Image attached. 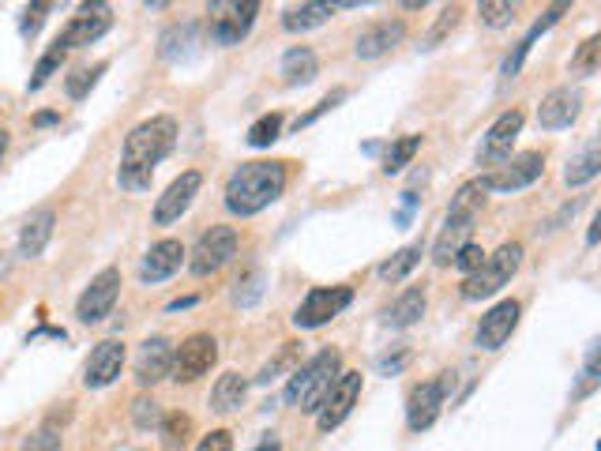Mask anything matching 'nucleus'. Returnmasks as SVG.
Segmentation results:
<instances>
[{"label": "nucleus", "mask_w": 601, "mask_h": 451, "mask_svg": "<svg viewBox=\"0 0 601 451\" xmlns=\"http://www.w3.org/2000/svg\"><path fill=\"white\" fill-rule=\"evenodd\" d=\"M173 143H177V121H173L170 113H158L151 121H143L128 132V140H124V155H121V173H117V181L124 188H139L151 185V173L162 158L173 151Z\"/></svg>", "instance_id": "1"}, {"label": "nucleus", "mask_w": 601, "mask_h": 451, "mask_svg": "<svg viewBox=\"0 0 601 451\" xmlns=\"http://www.w3.org/2000/svg\"><path fill=\"white\" fill-rule=\"evenodd\" d=\"M286 192V166L282 162H241L226 181V207L233 215L252 218L271 207Z\"/></svg>", "instance_id": "2"}, {"label": "nucleus", "mask_w": 601, "mask_h": 451, "mask_svg": "<svg viewBox=\"0 0 601 451\" xmlns=\"http://www.w3.org/2000/svg\"><path fill=\"white\" fill-rule=\"evenodd\" d=\"M342 373V354L339 350H320L316 358H309L286 384V403L301 414H316L320 403L327 399V391L335 388V380Z\"/></svg>", "instance_id": "3"}, {"label": "nucleus", "mask_w": 601, "mask_h": 451, "mask_svg": "<svg viewBox=\"0 0 601 451\" xmlns=\"http://www.w3.org/2000/svg\"><path fill=\"white\" fill-rule=\"evenodd\" d=\"M481 203H485V188L478 181H470L455 192V200L447 207V218H444V230L436 237V245H432V264L436 267H447L455 260V252L463 249L470 234H474V218H478Z\"/></svg>", "instance_id": "4"}, {"label": "nucleus", "mask_w": 601, "mask_h": 451, "mask_svg": "<svg viewBox=\"0 0 601 451\" xmlns=\"http://www.w3.org/2000/svg\"><path fill=\"white\" fill-rule=\"evenodd\" d=\"M519 264H523V245H519V241H504L493 256H485V264H481L474 275H466L463 297L466 301H481V297L500 294L511 282V275L519 271Z\"/></svg>", "instance_id": "5"}, {"label": "nucleus", "mask_w": 601, "mask_h": 451, "mask_svg": "<svg viewBox=\"0 0 601 451\" xmlns=\"http://www.w3.org/2000/svg\"><path fill=\"white\" fill-rule=\"evenodd\" d=\"M545 173V155L541 151H523V155L508 158L493 166L489 173H481L478 185L485 192H519V188H530Z\"/></svg>", "instance_id": "6"}, {"label": "nucleus", "mask_w": 601, "mask_h": 451, "mask_svg": "<svg viewBox=\"0 0 601 451\" xmlns=\"http://www.w3.org/2000/svg\"><path fill=\"white\" fill-rule=\"evenodd\" d=\"M233 256H237V230L233 226H211L196 241V249L188 256V267H192V275L207 279V275H215L230 264Z\"/></svg>", "instance_id": "7"}, {"label": "nucleus", "mask_w": 601, "mask_h": 451, "mask_svg": "<svg viewBox=\"0 0 601 451\" xmlns=\"http://www.w3.org/2000/svg\"><path fill=\"white\" fill-rule=\"evenodd\" d=\"M218 361V339L215 335H207V331H196V335H188L185 343L173 350V380L177 384H192V380H200V376L211 373V365Z\"/></svg>", "instance_id": "8"}, {"label": "nucleus", "mask_w": 601, "mask_h": 451, "mask_svg": "<svg viewBox=\"0 0 601 451\" xmlns=\"http://www.w3.org/2000/svg\"><path fill=\"white\" fill-rule=\"evenodd\" d=\"M354 301V290L350 286H316L305 294V301L293 312V324L297 327H324L339 316L346 305Z\"/></svg>", "instance_id": "9"}, {"label": "nucleus", "mask_w": 601, "mask_h": 451, "mask_svg": "<svg viewBox=\"0 0 601 451\" xmlns=\"http://www.w3.org/2000/svg\"><path fill=\"white\" fill-rule=\"evenodd\" d=\"M211 12H215V19H211V42H215V46H237V42L252 31L260 4H256V0H245V4L218 0V4H211Z\"/></svg>", "instance_id": "10"}, {"label": "nucleus", "mask_w": 601, "mask_h": 451, "mask_svg": "<svg viewBox=\"0 0 601 451\" xmlns=\"http://www.w3.org/2000/svg\"><path fill=\"white\" fill-rule=\"evenodd\" d=\"M117 297H121V271L117 267H102L91 279V286L79 294L76 316L83 324H98V320H106L109 312H113Z\"/></svg>", "instance_id": "11"}, {"label": "nucleus", "mask_w": 601, "mask_h": 451, "mask_svg": "<svg viewBox=\"0 0 601 451\" xmlns=\"http://www.w3.org/2000/svg\"><path fill=\"white\" fill-rule=\"evenodd\" d=\"M357 399H361V373H339L335 388L327 391V399L320 403V410H316V425H320L324 433L339 429L342 421L350 418Z\"/></svg>", "instance_id": "12"}, {"label": "nucleus", "mask_w": 601, "mask_h": 451, "mask_svg": "<svg viewBox=\"0 0 601 451\" xmlns=\"http://www.w3.org/2000/svg\"><path fill=\"white\" fill-rule=\"evenodd\" d=\"M523 109H504L500 117L493 121V128L485 132V140L478 147V162L481 166H500V162H508L511 158V143L515 136L523 132Z\"/></svg>", "instance_id": "13"}, {"label": "nucleus", "mask_w": 601, "mask_h": 451, "mask_svg": "<svg viewBox=\"0 0 601 451\" xmlns=\"http://www.w3.org/2000/svg\"><path fill=\"white\" fill-rule=\"evenodd\" d=\"M109 23H113V19H109L106 4H83L79 16L68 19V27L57 34L53 46H61L64 53H68V49H79V46H91V42H98V38L109 31Z\"/></svg>", "instance_id": "14"}, {"label": "nucleus", "mask_w": 601, "mask_h": 451, "mask_svg": "<svg viewBox=\"0 0 601 451\" xmlns=\"http://www.w3.org/2000/svg\"><path fill=\"white\" fill-rule=\"evenodd\" d=\"M519 316H523V305L508 297V301H496L493 309L481 316L478 324V346L481 350H500V346L511 339V331L519 327Z\"/></svg>", "instance_id": "15"}, {"label": "nucleus", "mask_w": 601, "mask_h": 451, "mask_svg": "<svg viewBox=\"0 0 601 451\" xmlns=\"http://www.w3.org/2000/svg\"><path fill=\"white\" fill-rule=\"evenodd\" d=\"M200 185H203V177L196 170H188L181 173L177 181H173L162 196H158L155 203V226H170V222H177V218L185 215L188 207H192V200L200 196Z\"/></svg>", "instance_id": "16"}, {"label": "nucleus", "mask_w": 601, "mask_h": 451, "mask_svg": "<svg viewBox=\"0 0 601 451\" xmlns=\"http://www.w3.org/2000/svg\"><path fill=\"white\" fill-rule=\"evenodd\" d=\"M579 113H583V91H575V87H556V91H549L545 98H541L538 125L545 128V132L571 128Z\"/></svg>", "instance_id": "17"}, {"label": "nucleus", "mask_w": 601, "mask_h": 451, "mask_svg": "<svg viewBox=\"0 0 601 451\" xmlns=\"http://www.w3.org/2000/svg\"><path fill=\"white\" fill-rule=\"evenodd\" d=\"M440 406H444V380H425L410 391L406 399V425L414 433H425L432 429V421L440 418Z\"/></svg>", "instance_id": "18"}, {"label": "nucleus", "mask_w": 601, "mask_h": 451, "mask_svg": "<svg viewBox=\"0 0 601 451\" xmlns=\"http://www.w3.org/2000/svg\"><path fill=\"white\" fill-rule=\"evenodd\" d=\"M124 369V346L117 339H106L91 350V358L83 365V384L87 388H109Z\"/></svg>", "instance_id": "19"}, {"label": "nucleus", "mask_w": 601, "mask_h": 451, "mask_svg": "<svg viewBox=\"0 0 601 451\" xmlns=\"http://www.w3.org/2000/svg\"><path fill=\"white\" fill-rule=\"evenodd\" d=\"M173 369V343L170 339H162V335H155V339H147V343L139 346L136 354V380L143 384V388H155L158 380H166Z\"/></svg>", "instance_id": "20"}, {"label": "nucleus", "mask_w": 601, "mask_h": 451, "mask_svg": "<svg viewBox=\"0 0 601 451\" xmlns=\"http://www.w3.org/2000/svg\"><path fill=\"white\" fill-rule=\"evenodd\" d=\"M402 38H406L402 19H380V23H372V27H365V31L357 34L354 53L361 61H376V57H387L395 46H402Z\"/></svg>", "instance_id": "21"}, {"label": "nucleus", "mask_w": 601, "mask_h": 451, "mask_svg": "<svg viewBox=\"0 0 601 451\" xmlns=\"http://www.w3.org/2000/svg\"><path fill=\"white\" fill-rule=\"evenodd\" d=\"M181 264H185V245H181V241H173V237H166V241H158V245L147 249L143 267H139V279L162 282V279H170V275H177Z\"/></svg>", "instance_id": "22"}, {"label": "nucleus", "mask_w": 601, "mask_h": 451, "mask_svg": "<svg viewBox=\"0 0 601 451\" xmlns=\"http://www.w3.org/2000/svg\"><path fill=\"white\" fill-rule=\"evenodd\" d=\"M53 222H57V215L49 211V207H38V211H31V218L23 222V230H19V256H42L49 245V237H53Z\"/></svg>", "instance_id": "23"}, {"label": "nucleus", "mask_w": 601, "mask_h": 451, "mask_svg": "<svg viewBox=\"0 0 601 451\" xmlns=\"http://www.w3.org/2000/svg\"><path fill=\"white\" fill-rule=\"evenodd\" d=\"M564 12H568L564 4H553V8L545 12V19H538V23L530 27V34H526L523 42L515 46V53H508V61H504V68H500V76H504V79L519 76V68H523V61H526V53H530V46H534V42H538L541 34L549 31V27H553V23H556V19H560V16H564Z\"/></svg>", "instance_id": "24"}, {"label": "nucleus", "mask_w": 601, "mask_h": 451, "mask_svg": "<svg viewBox=\"0 0 601 451\" xmlns=\"http://www.w3.org/2000/svg\"><path fill=\"white\" fill-rule=\"evenodd\" d=\"M316 72H320V61H316V53H312L309 46L286 49V57H282V76H286L290 87H305V83H312Z\"/></svg>", "instance_id": "25"}, {"label": "nucleus", "mask_w": 601, "mask_h": 451, "mask_svg": "<svg viewBox=\"0 0 601 451\" xmlns=\"http://www.w3.org/2000/svg\"><path fill=\"white\" fill-rule=\"evenodd\" d=\"M248 395V380L241 373H222L218 376V384L211 388V410L218 414H233L237 406L245 403Z\"/></svg>", "instance_id": "26"}, {"label": "nucleus", "mask_w": 601, "mask_h": 451, "mask_svg": "<svg viewBox=\"0 0 601 451\" xmlns=\"http://www.w3.org/2000/svg\"><path fill=\"white\" fill-rule=\"evenodd\" d=\"M425 305H429V297L421 286H410V290H402L399 301L387 309V324L391 327H414L421 316H425Z\"/></svg>", "instance_id": "27"}, {"label": "nucleus", "mask_w": 601, "mask_h": 451, "mask_svg": "<svg viewBox=\"0 0 601 451\" xmlns=\"http://www.w3.org/2000/svg\"><path fill=\"white\" fill-rule=\"evenodd\" d=\"M331 16H335V4H301V8H290L282 16V27L286 31H312V27L327 23Z\"/></svg>", "instance_id": "28"}, {"label": "nucleus", "mask_w": 601, "mask_h": 451, "mask_svg": "<svg viewBox=\"0 0 601 451\" xmlns=\"http://www.w3.org/2000/svg\"><path fill=\"white\" fill-rule=\"evenodd\" d=\"M601 173V147L598 143H590L583 155L571 158V166L564 170V181H568L571 188H583L586 181H594Z\"/></svg>", "instance_id": "29"}, {"label": "nucleus", "mask_w": 601, "mask_h": 451, "mask_svg": "<svg viewBox=\"0 0 601 451\" xmlns=\"http://www.w3.org/2000/svg\"><path fill=\"white\" fill-rule=\"evenodd\" d=\"M421 256H425V252H421V245H406V249L395 252L387 264H380V279H384V282H402L417 264H421Z\"/></svg>", "instance_id": "30"}, {"label": "nucleus", "mask_w": 601, "mask_h": 451, "mask_svg": "<svg viewBox=\"0 0 601 451\" xmlns=\"http://www.w3.org/2000/svg\"><path fill=\"white\" fill-rule=\"evenodd\" d=\"M417 151H421V136H402V140H395L391 147H387V155H384V173L406 170V166L414 162Z\"/></svg>", "instance_id": "31"}, {"label": "nucleus", "mask_w": 601, "mask_h": 451, "mask_svg": "<svg viewBox=\"0 0 601 451\" xmlns=\"http://www.w3.org/2000/svg\"><path fill=\"white\" fill-rule=\"evenodd\" d=\"M459 16H463V8H459V4H447L444 12L436 16V23H432V31L425 34V42H421V49H436V46H440L447 34L459 27Z\"/></svg>", "instance_id": "32"}, {"label": "nucleus", "mask_w": 601, "mask_h": 451, "mask_svg": "<svg viewBox=\"0 0 601 451\" xmlns=\"http://www.w3.org/2000/svg\"><path fill=\"white\" fill-rule=\"evenodd\" d=\"M282 125H286L282 113H263L260 121L248 128V143H252V147H271V143L282 136Z\"/></svg>", "instance_id": "33"}, {"label": "nucleus", "mask_w": 601, "mask_h": 451, "mask_svg": "<svg viewBox=\"0 0 601 451\" xmlns=\"http://www.w3.org/2000/svg\"><path fill=\"white\" fill-rule=\"evenodd\" d=\"M61 64H64V49L61 46H49V53H42V61L34 64V79L27 83V91H42V87L49 83V76H53Z\"/></svg>", "instance_id": "34"}, {"label": "nucleus", "mask_w": 601, "mask_h": 451, "mask_svg": "<svg viewBox=\"0 0 601 451\" xmlns=\"http://www.w3.org/2000/svg\"><path fill=\"white\" fill-rule=\"evenodd\" d=\"M188 42H192V27H181V23H173L170 31L162 34V49H158V53H162V57H166V61H181V53H185V46Z\"/></svg>", "instance_id": "35"}, {"label": "nucleus", "mask_w": 601, "mask_h": 451, "mask_svg": "<svg viewBox=\"0 0 601 451\" xmlns=\"http://www.w3.org/2000/svg\"><path fill=\"white\" fill-rule=\"evenodd\" d=\"M158 429H162L170 448H185L188 436H192V418H188V414H170V418H162Z\"/></svg>", "instance_id": "36"}, {"label": "nucleus", "mask_w": 601, "mask_h": 451, "mask_svg": "<svg viewBox=\"0 0 601 451\" xmlns=\"http://www.w3.org/2000/svg\"><path fill=\"white\" fill-rule=\"evenodd\" d=\"M342 102H346V87H339V91H331V94H327V98H320V102H316V106H312L309 113H305V117H297V125H293V128L301 132V128L316 125V121H320L324 113H331V109L342 106Z\"/></svg>", "instance_id": "37"}, {"label": "nucleus", "mask_w": 601, "mask_h": 451, "mask_svg": "<svg viewBox=\"0 0 601 451\" xmlns=\"http://www.w3.org/2000/svg\"><path fill=\"white\" fill-rule=\"evenodd\" d=\"M263 294V275L260 271H248V275H241V279L233 282V301L237 305H252L256 297Z\"/></svg>", "instance_id": "38"}, {"label": "nucleus", "mask_w": 601, "mask_h": 451, "mask_svg": "<svg viewBox=\"0 0 601 451\" xmlns=\"http://www.w3.org/2000/svg\"><path fill=\"white\" fill-rule=\"evenodd\" d=\"M132 421H136V429H158L162 425V410H158V403L155 399H136L132 403Z\"/></svg>", "instance_id": "39"}, {"label": "nucleus", "mask_w": 601, "mask_h": 451, "mask_svg": "<svg viewBox=\"0 0 601 451\" xmlns=\"http://www.w3.org/2000/svg\"><path fill=\"white\" fill-rule=\"evenodd\" d=\"M481 23H489V27H508L511 19H515V4H500V0H485L478 8Z\"/></svg>", "instance_id": "40"}, {"label": "nucleus", "mask_w": 601, "mask_h": 451, "mask_svg": "<svg viewBox=\"0 0 601 451\" xmlns=\"http://www.w3.org/2000/svg\"><path fill=\"white\" fill-rule=\"evenodd\" d=\"M451 264L459 267L463 275H474V271L485 264V249H481V245H474V241H466L463 249L455 252V260H451Z\"/></svg>", "instance_id": "41"}, {"label": "nucleus", "mask_w": 601, "mask_h": 451, "mask_svg": "<svg viewBox=\"0 0 601 451\" xmlns=\"http://www.w3.org/2000/svg\"><path fill=\"white\" fill-rule=\"evenodd\" d=\"M102 72H106V64H94V68H79L76 76L68 79V94H72V98H83V94L91 91L94 83H98V76H102Z\"/></svg>", "instance_id": "42"}, {"label": "nucleus", "mask_w": 601, "mask_h": 451, "mask_svg": "<svg viewBox=\"0 0 601 451\" xmlns=\"http://www.w3.org/2000/svg\"><path fill=\"white\" fill-rule=\"evenodd\" d=\"M598 53H601V38H586L583 42V49H579V53H575V61H571V68H575V72H594V68H598Z\"/></svg>", "instance_id": "43"}, {"label": "nucleus", "mask_w": 601, "mask_h": 451, "mask_svg": "<svg viewBox=\"0 0 601 451\" xmlns=\"http://www.w3.org/2000/svg\"><path fill=\"white\" fill-rule=\"evenodd\" d=\"M19 451H61V433H53V429H38L23 440V448Z\"/></svg>", "instance_id": "44"}, {"label": "nucleus", "mask_w": 601, "mask_h": 451, "mask_svg": "<svg viewBox=\"0 0 601 451\" xmlns=\"http://www.w3.org/2000/svg\"><path fill=\"white\" fill-rule=\"evenodd\" d=\"M196 451H233V433L230 429H215L211 436H203Z\"/></svg>", "instance_id": "45"}, {"label": "nucleus", "mask_w": 601, "mask_h": 451, "mask_svg": "<svg viewBox=\"0 0 601 451\" xmlns=\"http://www.w3.org/2000/svg\"><path fill=\"white\" fill-rule=\"evenodd\" d=\"M46 12H49V4H31V8L23 12V34H38V27H42Z\"/></svg>", "instance_id": "46"}, {"label": "nucleus", "mask_w": 601, "mask_h": 451, "mask_svg": "<svg viewBox=\"0 0 601 451\" xmlns=\"http://www.w3.org/2000/svg\"><path fill=\"white\" fill-rule=\"evenodd\" d=\"M406 361H410V354H399V358H384V361H380V373H384V376L399 373Z\"/></svg>", "instance_id": "47"}, {"label": "nucleus", "mask_w": 601, "mask_h": 451, "mask_svg": "<svg viewBox=\"0 0 601 451\" xmlns=\"http://www.w3.org/2000/svg\"><path fill=\"white\" fill-rule=\"evenodd\" d=\"M252 451H282V448H278V440H275V436H263V440H260V444H256V448H252Z\"/></svg>", "instance_id": "48"}, {"label": "nucleus", "mask_w": 601, "mask_h": 451, "mask_svg": "<svg viewBox=\"0 0 601 451\" xmlns=\"http://www.w3.org/2000/svg\"><path fill=\"white\" fill-rule=\"evenodd\" d=\"M192 305H196V297H185V301H173L170 312H177V309H192Z\"/></svg>", "instance_id": "49"}, {"label": "nucleus", "mask_w": 601, "mask_h": 451, "mask_svg": "<svg viewBox=\"0 0 601 451\" xmlns=\"http://www.w3.org/2000/svg\"><path fill=\"white\" fill-rule=\"evenodd\" d=\"M4 151H8V132L0 128V158H4Z\"/></svg>", "instance_id": "50"}]
</instances>
